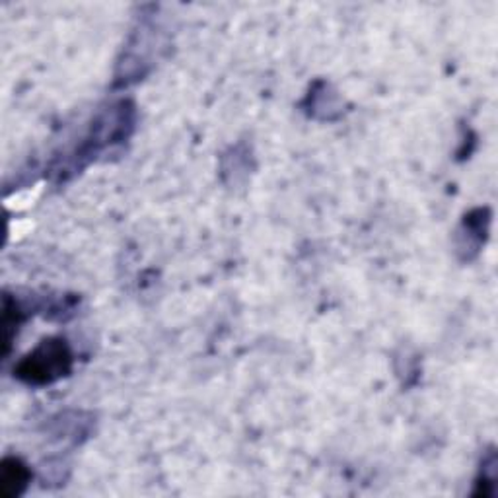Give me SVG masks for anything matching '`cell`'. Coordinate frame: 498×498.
Wrapping results in <instances>:
<instances>
[{"instance_id":"1","label":"cell","mask_w":498,"mask_h":498,"mask_svg":"<svg viewBox=\"0 0 498 498\" xmlns=\"http://www.w3.org/2000/svg\"><path fill=\"white\" fill-rule=\"evenodd\" d=\"M75 354L63 337H49L25 354L14 368L16 378L30 385H49L68 376L73 370Z\"/></svg>"},{"instance_id":"4","label":"cell","mask_w":498,"mask_h":498,"mask_svg":"<svg viewBox=\"0 0 498 498\" xmlns=\"http://www.w3.org/2000/svg\"><path fill=\"white\" fill-rule=\"evenodd\" d=\"M32 472L18 458H6L0 467V494L5 498H14L24 494L30 485Z\"/></svg>"},{"instance_id":"5","label":"cell","mask_w":498,"mask_h":498,"mask_svg":"<svg viewBox=\"0 0 498 498\" xmlns=\"http://www.w3.org/2000/svg\"><path fill=\"white\" fill-rule=\"evenodd\" d=\"M496 487V455L491 450L487 458H483L481 463V475L475 483V496H493Z\"/></svg>"},{"instance_id":"2","label":"cell","mask_w":498,"mask_h":498,"mask_svg":"<svg viewBox=\"0 0 498 498\" xmlns=\"http://www.w3.org/2000/svg\"><path fill=\"white\" fill-rule=\"evenodd\" d=\"M491 224V211L489 209H475L465 214L463 224L458 234V252L465 261L473 259L481 245L487 240V232Z\"/></svg>"},{"instance_id":"3","label":"cell","mask_w":498,"mask_h":498,"mask_svg":"<svg viewBox=\"0 0 498 498\" xmlns=\"http://www.w3.org/2000/svg\"><path fill=\"white\" fill-rule=\"evenodd\" d=\"M304 107L308 109L310 117L315 119H335L341 115V100L337 92L331 90L327 82H315L310 90Z\"/></svg>"}]
</instances>
